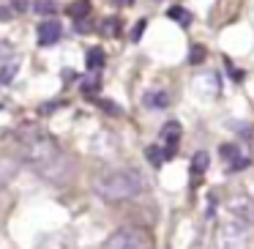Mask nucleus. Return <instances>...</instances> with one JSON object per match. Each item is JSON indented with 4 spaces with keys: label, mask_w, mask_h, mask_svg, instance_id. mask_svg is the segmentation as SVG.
I'll return each instance as SVG.
<instances>
[{
    "label": "nucleus",
    "mask_w": 254,
    "mask_h": 249,
    "mask_svg": "<svg viewBox=\"0 0 254 249\" xmlns=\"http://www.w3.org/2000/svg\"><path fill=\"white\" fill-rule=\"evenodd\" d=\"M19 162L30 165L50 183H68L74 175V162L63 154L58 140L47 132H36V134H30V137L22 140Z\"/></svg>",
    "instance_id": "1"
},
{
    "label": "nucleus",
    "mask_w": 254,
    "mask_h": 249,
    "mask_svg": "<svg viewBox=\"0 0 254 249\" xmlns=\"http://www.w3.org/2000/svg\"><path fill=\"white\" fill-rule=\"evenodd\" d=\"M93 189L107 203H123V200H131L142 192V178L137 170H110L96 178Z\"/></svg>",
    "instance_id": "2"
},
{
    "label": "nucleus",
    "mask_w": 254,
    "mask_h": 249,
    "mask_svg": "<svg viewBox=\"0 0 254 249\" xmlns=\"http://www.w3.org/2000/svg\"><path fill=\"white\" fill-rule=\"evenodd\" d=\"M110 249H153V241L142 227H121L110 238Z\"/></svg>",
    "instance_id": "3"
},
{
    "label": "nucleus",
    "mask_w": 254,
    "mask_h": 249,
    "mask_svg": "<svg viewBox=\"0 0 254 249\" xmlns=\"http://www.w3.org/2000/svg\"><path fill=\"white\" fill-rule=\"evenodd\" d=\"M161 137H164L167 148H164V159H172L178 151V140H181V123L178 121H170L164 123V129H161Z\"/></svg>",
    "instance_id": "4"
},
{
    "label": "nucleus",
    "mask_w": 254,
    "mask_h": 249,
    "mask_svg": "<svg viewBox=\"0 0 254 249\" xmlns=\"http://www.w3.org/2000/svg\"><path fill=\"white\" fill-rule=\"evenodd\" d=\"M230 211L246 225H254V200L252 197H235L230 200Z\"/></svg>",
    "instance_id": "5"
},
{
    "label": "nucleus",
    "mask_w": 254,
    "mask_h": 249,
    "mask_svg": "<svg viewBox=\"0 0 254 249\" xmlns=\"http://www.w3.org/2000/svg\"><path fill=\"white\" fill-rule=\"evenodd\" d=\"M243 247V233L238 225H227L221 227V236H219V249H241Z\"/></svg>",
    "instance_id": "6"
},
{
    "label": "nucleus",
    "mask_w": 254,
    "mask_h": 249,
    "mask_svg": "<svg viewBox=\"0 0 254 249\" xmlns=\"http://www.w3.org/2000/svg\"><path fill=\"white\" fill-rule=\"evenodd\" d=\"M63 36V28L55 22V19H47V22H41L39 25V44L41 47H50V44H55L58 39Z\"/></svg>",
    "instance_id": "7"
},
{
    "label": "nucleus",
    "mask_w": 254,
    "mask_h": 249,
    "mask_svg": "<svg viewBox=\"0 0 254 249\" xmlns=\"http://www.w3.org/2000/svg\"><path fill=\"white\" fill-rule=\"evenodd\" d=\"M17 170H19V159H14V156H0V186H6L17 175Z\"/></svg>",
    "instance_id": "8"
},
{
    "label": "nucleus",
    "mask_w": 254,
    "mask_h": 249,
    "mask_svg": "<svg viewBox=\"0 0 254 249\" xmlns=\"http://www.w3.org/2000/svg\"><path fill=\"white\" fill-rule=\"evenodd\" d=\"M205 170H208V154L199 151V154H194V159H191V178H194V183L202 181V172Z\"/></svg>",
    "instance_id": "9"
},
{
    "label": "nucleus",
    "mask_w": 254,
    "mask_h": 249,
    "mask_svg": "<svg viewBox=\"0 0 254 249\" xmlns=\"http://www.w3.org/2000/svg\"><path fill=\"white\" fill-rule=\"evenodd\" d=\"M142 104L145 107H167L170 104V93L167 90H148L142 96Z\"/></svg>",
    "instance_id": "10"
},
{
    "label": "nucleus",
    "mask_w": 254,
    "mask_h": 249,
    "mask_svg": "<svg viewBox=\"0 0 254 249\" xmlns=\"http://www.w3.org/2000/svg\"><path fill=\"white\" fill-rule=\"evenodd\" d=\"M104 66V52L99 50V47H93V50H88V69H101Z\"/></svg>",
    "instance_id": "11"
},
{
    "label": "nucleus",
    "mask_w": 254,
    "mask_h": 249,
    "mask_svg": "<svg viewBox=\"0 0 254 249\" xmlns=\"http://www.w3.org/2000/svg\"><path fill=\"white\" fill-rule=\"evenodd\" d=\"M167 17H170V19H178V22H181L183 28H186V25L191 22V14H189V11H183L181 6H172L170 11H167Z\"/></svg>",
    "instance_id": "12"
},
{
    "label": "nucleus",
    "mask_w": 254,
    "mask_h": 249,
    "mask_svg": "<svg viewBox=\"0 0 254 249\" xmlns=\"http://www.w3.org/2000/svg\"><path fill=\"white\" fill-rule=\"evenodd\" d=\"M68 14H71L74 19H82L85 14H90V3H88V0H77V3L68 8Z\"/></svg>",
    "instance_id": "13"
},
{
    "label": "nucleus",
    "mask_w": 254,
    "mask_h": 249,
    "mask_svg": "<svg viewBox=\"0 0 254 249\" xmlns=\"http://www.w3.org/2000/svg\"><path fill=\"white\" fill-rule=\"evenodd\" d=\"M219 154L224 156V159H238V156H241V148H238V145L224 143V145H219Z\"/></svg>",
    "instance_id": "14"
},
{
    "label": "nucleus",
    "mask_w": 254,
    "mask_h": 249,
    "mask_svg": "<svg viewBox=\"0 0 254 249\" xmlns=\"http://www.w3.org/2000/svg\"><path fill=\"white\" fill-rule=\"evenodd\" d=\"M145 156H148V162H150L153 167H161V162H164V154H161L159 148H153V145H150V148L145 151Z\"/></svg>",
    "instance_id": "15"
},
{
    "label": "nucleus",
    "mask_w": 254,
    "mask_h": 249,
    "mask_svg": "<svg viewBox=\"0 0 254 249\" xmlns=\"http://www.w3.org/2000/svg\"><path fill=\"white\" fill-rule=\"evenodd\" d=\"M33 8L41 14V17H44V14H55V3H52V0H39Z\"/></svg>",
    "instance_id": "16"
},
{
    "label": "nucleus",
    "mask_w": 254,
    "mask_h": 249,
    "mask_svg": "<svg viewBox=\"0 0 254 249\" xmlns=\"http://www.w3.org/2000/svg\"><path fill=\"white\" fill-rule=\"evenodd\" d=\"M118 25H121V19H107V22H104V33L107 36H118V33H121Z\"/></svg>",
    "instance_id": "17"
},
{
    "label": "nucleus",
    "mask_w": 254,
    "mask_h": 249,
    "mask_svg": "<svg viewBox=\"0 0 254 249\" xmlns=\"http://www.w3.org/2000/svg\"><path fill=\"white\" fill-rule=\"evenodd\" d=\"M14 74H17V63H8V66L3 69V74H0V83H8Z\"/></svg>",
    "instance_id": "18"
},
{
    "label": "nucleus",
    "mask_w": 254,
    "mask_h": 249,
    "mask_svg": "<svg viewBox=\"0 0 254 249\" xmlns=\"http://www.w3.org/2000/svg\"><path fill=\"white\" fill-rule=\"evenodd\" d=\"M99 104H101V107H104V110H107V112H110V115H118V112H121V107H118V104H115V101H107V99H101V101H99Z\"/></svg>",
    "instance_id": "19"
},
{
    "label": "nucleus",
    "mask_w": 254,
    "mask_h": 249,
    "mask_svg": "<svg viewBox=\"0 0 254 249\" xmlns=\"http://www.w3.org/2000/svg\"><path fill=\"white\" fill-rule=\"evenodd\" d=\"M11 8H14V11H28L30 0H11Z\"/></svg>",
    "instance_id": "20"
},
{
    "label": "nucleus",
    "mask_w": 254,
    "mask_h": 249,
    "mask_svg": "<svg viewBox=\"0 0 254 249\" xmlns=\"http://www.w3.org/2000/svg\"><path fill=\"white\" fill-rule=\"evenodd\" d=\"M199 61H205V50L202 47H194L191 50V63H199Z\"/></svg>",
    "instance_id": "21"
},
{
    "label": "nucleus",
    "mask_w": 254,
    "mask_h": 249,
    "mask_svg": "<svg viewBox=\"0 0 254 249\" xmlns=\"http://www.w3.org/2000/svg\"><path fill=\"white\" fill-rule=\"evenodd\" d=\"M118 3H123V6H131L134 0H118Z\"/></svg>",
    "instance_id": "22"
}]
</instances>
